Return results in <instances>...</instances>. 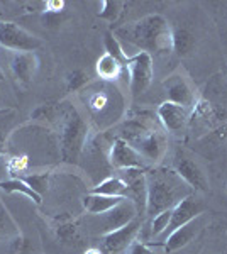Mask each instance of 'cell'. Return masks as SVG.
<instances>
[{
  "mask_svg": "<svg viewBox=\"0 0 227 254\" xmlns=\"http://www.w3.org/2000/svg\"><path fill=\"white\" fill-rule=\"evenodd\" d=\"M124 68L129 71V92L133 97L141 95L151 87L154 69H152V56L150 53L139 51L129 56Z\"/></svg>",
  "mask_w": 227,
  "mask_h": 254,
  "instance_id": "5b68a950",
  "label": "cell"
},
{
  "mask_svg": "<svg viewBox=\"0 0 227 254\" xmlns=\"http://www.w3.org/2000/svg\"><path fill=\"white\" fill-rule=\"evenodd\" d=\"M124 69H126L124 64L119 63L117 60L112 58L110 55H107V53H104V55L97 60V64H95L97 76L102 81H109V83H112V81L117 80L119 76L122 75Z\"/></svg>",
  "mask_w": 227,
  "mask_h": 254,
  "instance_id": "ffe728a7",
  "label": "cell"
},
{
  "mask_svg": "<svg viewBox=\"0 0 227 254\" xmlns=\"http://www.w3.org/2000/svg\"><path fill=\"white\" fill-rule=\"evenodd\" d=\"M171 31L173 27L161 14H150L134 20L131 24L115 29L114 34L122 38L131 46L138 48L139 51L154 55L170 53L171 49Z\"/></svg>",
  "mask_w": 227,
  "mask_h": 254,
  "instance_id": "7a4b0ae2",
  "label": "cell"
},
{
  "mask_svg": "<svg viewBox=\"0 0 227 254\" xmlns=\"http://www.w3.org/2000/svg\"><path fill=\"white\" fill-rule=\"evenodd\" d=\"M90 193H97V195H107V196H124V198H131L133 200V191L131 187L121 178V176H109L104 182H100L97 187L92 188ZM134 202V200H133Z\"/></svg>",
  "mask_w": 227,
  "mask_h": 254,
  "instance_id": "d6986e66",
  "label": "cell"
},
{
  "mask_svg": "<svg viewBox=\"0 0 227 254\" xmlns=\"http://www.w3.org/2000/svg\"><path fill=\"white\" fill-rule=\"evenodd\" d=\"M195 46V38L185 27H173L171 31V49L178 56H187Z\"/></svg>",
  "mask_w": 227,
  "mask_h": 254,
  "instance_id": "7402d4cb",
  "label": "cell"
},
{
  "mask_svg": "<svg viewBox=\"0 0 227 254\" xmlns=\"http://www.w3.org/2000/svg\"><path fill=\"white\" fill-rule=\"evenodd\" d=\"M22 236L9 210L0 200V254H19Z\"/></svg>",
  "mask_w": 227,
  "mask_h": 254,
  "instance_id": "7c38bea8",
  "label": "cell"
},
{
  "mask_svg": "<svg viewBox=\"0 0 227 254\" xmlns=\"http://www.w3.org/2000/svg\"><path fill=\"white\" fill-rule=\"evenodd\" d=\"M109 163L115 170L126 171V170H148L146 159H144L133 146L124 139L114 137L112 144L109 149Z\"/></svg>",
  "mask_w": 227,
  "mask_h": 254,
  "instance_id": "9c48e42d",
  "label": "cell"
},
{
  "mask_svg": "<svg viewBox=\"0 0 227 254\" xmlns=\"http://www.w3.org/2000/svg\"><path fill=\"white\" fill-rule=\"evenodd\" d=\"M200 217H197V219H193L192 222L181 225V227L175 229V231L171 232L168 237H164V243H163V248H164V253L166 254H171L175 251H178V249L185 248L187 244H190L193 241V237L197 236V232L200 231L202 224H200Z\"/></svg>",
  "mask_w": 227,
  "mask_h": 254,
  "instance_id": "e0dca14e",
  "label": "cell"
},
{
  "mask_svg": "<svg viewBox=\"0 0 227 254\" xmlns=\"http://www.w3.org/2000/svg\"><path fill=\"white\" fill-rule=\"evenodd\" d=\"M0 190H3L5 193H20V195L27 196L36 205L43 203V196L36 193V191L32 190L31 187H27L20 178H12V180H7V182H0Z\"/></svg>",
  "mask_w": 227,
  "mask_h": 254,
  "instance_id": "603a6c76",
  "label": "cell"
},
{
  "mask_svg": "<svg viewBox=\"0 0 227 254\" xmlns=\"http://www.w3.org/2000/svg\"><path fill=\"white\" fill-rule=\"evenodd\" d=\"M38 63L36 53H14L10 60V71L15 81L22 87H27L38 69Z\"/></svg>",
  "mask_w": 227,
  "mask_h": 254,
  "instance_id": "2e32d148",
  "label": "cell"
},
{
  "mask_svg": "<svg viewBox=\"0 0 227 254\" xmlns=\"http://www.w3.org/2000/svg\"><path fill=\"white\" fill-rule=\"evenodd\" d=\"M65 9V2L63 0H48L44 2V9L46 12H63Z\"/></svg>",
  "mask_w": 227,
  "mask_h": 254,
  "instance_id": "f546056e",
  "label": "cell"
},
{
  "mask_svg": "<svg viewBox=\"0 0 227 254\" xmlns=\"http://www.w3.org/2000/svg\"><path fill=\"white\" fill-rule=\"evenodd\" d=\"M150 237H159L166 232L168 225H170L171 220V208L168 210L159 212L158 215H154L152 219H150Z\"/></svg>",
  "mask_w": 227,
  "mask_h": 254,
  "instance_id": "4316f807",
  "label": "cell"
},
{
  "mask_svg": "<svg viewBox=\"0 0 227 254\" xmlns=\"http://www.w3.org/2000/svg\"><path fill=\"white\" fill-rule=\"evenodd\" d=\"M3 80H5V75H3V71H2V69H0V83H2Z\"/></svg>",
  "mask_w": 227,
  "mask_h": 254,
  "instance_id": "d6a6232c",
  "label": "cell"
},
{
  "mask_svg": "<svg viewBox=\"0 0 227 254\" xmlns=\"http://www.w3.org/2000/svg\"><path fill=\"white\" fill-rule=\"evenodd\" d=\"M173 171L183 180L193 191H209V180L204 170L185 151L178 149L173 156Z\"/></svg>",
  "mask_w": 227,
  "mask_h": 254,
  "instance_id": "52a82bcc",
  "label": "cell"
},
{
  "mask_svg": "<svg viewBox=\"0 0 227 254\" xmlns=\"http://www.w3.org/2000/svg\"><path fill=\"white\" fill-rule=\"evenodd\" d=\"M129 254H154V253L148 248V244L138 243V241H136V243L129 248Z\"/></svg>",
  "mask_w": 227,
  "mask_h": 254,
  "instance_id": "4dcf8cb0",
  "label": "cell"
},
{
  "mask_svg": "<svg viewBox=\"0 0 227 254\" xmlns=\"http://www.w3.org/2000/svg\"><path fill=\"white\" fill-rule=\"evenodd\" d=\"M204 208H205L204 203H202L193 193L181 198L180 202L171 208V220H170V225H168L166 232H164V236L168 237L175 229H178L181 225L192 222L197 217H200L204 214Z\"/></svg>",
  "mask_w": 227,
  "mask_h": 254,
  "instance_id": "5bb4252c",
  "label": "cell"
},
{
  "mask_svg": "<svg viewBox=\"0 0 227 254\" xmlns=\"http://www.w3.org/2000/svg\"><path fill=\"white\" fill-rule=\"evenodd\" d=\"M85 254H104L100 251V249H97V248H90V249H86Z\"/></svg>",
  "mask_w": 227,
  "mask_h": 254,
  "instance_id": "1f68e13d",
  "label": "cell"
},
{
  "mask_svg": "<svg viewBox=\"0 0 227 254\" xmlns=\"http://www.w3.org/2000/svg\"><path fill=\"white\" fill-rule=\"evenodd\" d=\"M226 254H227V253H226Z\"/></svg>",
  "mask_w": 227,
  "mask_h": 254,
  "instance_id": "e575fe53",
  "label": "cell"
},
{
  "mask_svg": "<svg viewBox=\"0 0 227 254\" xmlns=\"http://www.w3.org/2000/svg\"><path fill=\"white\" fill-rule=\"evenodd\" d=\"M190 190L192 188L173 171V168H148L144 217L152 219L159 212L173 208L181 198L192 195Z\"/></svg>",
  "mask_w": 227,
  "mask_h": 254,
  "instance_id": "6da1fadb",
  "label": "cell"
},
{
  "mask_svg": "<svg viewBox=\"0 0 227 254\" xmlns=\"http://www.w3.org/2000/svg\"><path fill=\"white\" fill-rule=\"evenodd\" d=\"M61 15H63V12H46L43 10V22L44 26L48 27H53V26H58V24L61 22Z\"/></svg>",
  "mask_w": 227,
  "mask_h": 254,
  "instance_id": "f1b7e54d",
  "label": "cell"
},
{
  "mask_svg": "<svg viewBox=\"0 0 227 254\" xmlns=\"http://www.w3.org/2000/svg\"><path fill=\"white\" fill-rule=\"evenodd\" d=\"M55 232L60 243L63 244H73L78 243L80 232H78V224L68 215H60L55 219Z\"/></svg>",
  "mask_w": 227,
  "mask_h": 254,
  "instance_id": "44dd1931",
  "label": "cell"
},
{
  "mask_svg": "<svg viewBox=\"0 0 227 254\" xmlns=\"http://www.w3.org/2000/svg\"><path fill=\"white\" fill-rule=\"evenodd\" d=\"M144 225V217H136L127 225L117 229V231L107 232L102 236V246L107 254H121L122 251H127L134 243L136 237L141 234V229Z\"/></svg>",
  "mask_w": 227,
  "mask_h": 254,
  "instance_id": "ba28073f",
  "label": "cell"
},
{
  "mask_svg": "<svg viewBox=\"0 0 227 254\" xmlns=\"http://www.w3.org/2000/svg\"><path fill=\"white\" fill-rule=\"evenodd\" d=\"M156 114H158L163 129L171 134H180L181 130H185V127L190 122V109H185L181 105L168 100L159 105Z\"/></svg>",
  "mask_w": 227,
  "mask_h": 254,
  "instance_id": "9a60e30c",
  "label": "cell"
},
{
  "mask_svg": "<svg viewBox=\"0 0 227 254\" xmlns=\"http://www.w3.org/2000/svg\"><path fill=\"white\" fill-rule=\"evenodd\" d=\"M124 2H119V0H104L100 3V10H98L97 17L107 20L110 24H115L121 17V14L124 12Z\"/></svg>",
  "mask_w": 227,
  "mask_h": 254,
  "instance_id": "d4e9b609",
  "label": "cell"
},
{
  "mask_svg": "<svg viewBox=\"0 0 227 254\" xmlns=\"http://www.w3.org/2000/svg\"><path fill=\"white\" fill-rule=\"evenodd\" d=\"M81 92L86 109L95 121H109V124H112L121 117L124 98L112 83L100 80L98 83H88Z\"/></svg>",
  "mask_w": 227,
  "mask_h": 254,
  "instance_id": "277c9868",
  "label": "cell"
},
{
  "mask_svg": "<svg viewBox=\"0 0 227 254\" xmlns=\"http://www.w3.org/2000/svg\"><path fill=\"white\" fill-rule=\"evenodd\" d=\"M163 87L166 90L168 102L178 104L185 109H193L197 97L192 88V83L188 81L187 75L183 71H175L171 75H168L163 81Z\"/></svg>",
  "mask_w": 227,
  "mask_h": 254,
  "instance_id": "30bf717a",
  "label": "cell"
},
{
  "mask_svg": "<svg viewBox=\"0 0 227 254\" xmlns=\"http://www.w3.org/2000/svg\"><path fill=\"white\" fill-rule=\"evenodd\" d=\"M67 90L68 92H81L90 83V76L85 69H73L67 75Z\"/></svg>",
  "mask_w": 227,
  "mask_h": 254,
  "instance_id": "83f0119b",
  "label": "cell"
},
{
  "mask_svg": "<svg viewBox=\"0 0 227 254\" xmlns=\"http://www.w3.org/2000/svg\"><path fill=\"white\" fill-rule=\"evenodd\" d=\"M19 178L22 180L27 187H31L36 193L43 196L44 191L48 190L51 173H49V171H43V173H32V175H26V176H19Z\"/></svg>",
  "mask_w": 227,
  "mask_h": 254,
  "instance_id": "484cf974",
  "label": "cell"
},
{
  "mask_svg": "<svg viewBox=\"0 0 227 254\" xmlns=\"http://www.w3.org/2000/svg\"><path fill=\"white\" fill-rule=\"evenodd\" d=\"M226 188H227V183H226Z\"/></svg>",
  "mask_w": 227,
  "mask_h": 254,
  "instance_id": "836d02e7",
  "label": "cell"
},
{
  "mask_svg": "<svg viewBox=\"0 0 227 254\" xmlns=\"http://www.w3.org/2000/svg\"><path fill=\"white\" fill-rule=\"evenodd\" d=\"M53 124L58 127V149H60L61 161L73 165L80 158L88 139V122L78 112L76 107H73L68 102H61L58 104Z\"/></svg>",
  "mask_w": 227,
  "mask_h": 254,
  "instance_id": "3957f363",
  "label": "cell"
},
{
  "mask_svg": "<svg viewBox=\"0 0 227 254\" xmlns=\"http://www.w3.org/2000/svg\"><path fill=\"white\" fill-rule=\"evenodd\" d=\"M41 39L31 34L15 22L0 20V46L14 53H36L41 48Z\"/></svg>",
  "mask_w": 227,
  "mask_h": 254,
  "instance_id": "8992f818",
  "label": "cell"
},
{
  "mask_svg": "<svg viewBox=\"0 0 227 254\" xmlns=\"http://www.w3.org/2000/svg\"><path fill=\"white\" fill-rule=\"evenodd\" d=\"M104 46H105V53H107V55H110L112 58H115V60L119 61V63H122L124 66H126L127 60H129V55L124 51L121 41H119V38L114 34V32H107V34H105Z\"/></svg>",
  "mask_w": 227,
  "mask_h": 254,
  "instance_id": "cb8c5ba5",
  "label": "cell"
},
{
  "mask_svg": "<svg viewBox=\"0 0 227 254\" xmlns=\"http://www.w3.org/2000/svg\"><path fill=\"white\" fill-rule=\"evenodd\" d=\"M139 215L141 214H139V208L136 205V202H133L131 198H126V200H122L119 205L110 208L109 212H105V214H102V215H97V217H100L102 232L107 234V232L117 231V229L127 225L131 220H134L136 217H139Z\"/></svg>",
  "mask_w": 227,
  "mask_h": 254,
  "instance_id": "8fae6325",
  "label": "cell"
},
{
  "mask_svg": "<svg viewBox=\"0 0 227 254\" xmlns=\"http://www.w3.org/2000/svg\"><path fill=\"white\" fill-rule=\"evenodd\" d=\"M126 200L124 196H107V195H97V193H88L83 196V208L88 215H102L105 212H109L110 208Z\"/></svg>",
  "mask_w": 227,
  "mask_h": 254,
  "instance_id": "ac0fdd59",
  "label": "cell"
},
{
  "mask_svg": "<svg viewBox=\"0 0 227 254\" xmlns=\"http://www.w3.org/2000/svg\"><path fill=\"white\" fill-rule=\"evenodd\" d=\"M131 146L146 159V163H152V165L159 163L168 151L166 137H164V134L158 129H151L146 136L138 139V141Z\"/></svg>",
  "mask_w": 227,
  "mask_h": 254,
  "instance_id": "4fadbf2b",
  "label": "cell"
}]
</instances>
